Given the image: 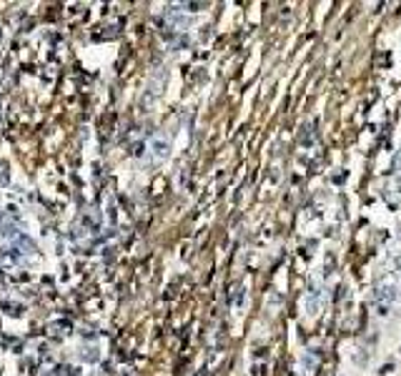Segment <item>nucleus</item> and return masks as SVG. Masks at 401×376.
Wrapping results in <instances>:
<instances>
[{
    "instance_id": "nucleus-5",
    "label": "nucleus",
    "mask_w": 401,
    "mask_h": 376,
    "mask_svg": "<svg viewBox=\"0 0 401 376\" xmlns=\"http://www.w3.org/2000/svg\"><path fill=\"white\" fill-rule=\"evenodd\" d=\"M394 266H396V273L401 276V256H396V259H394Z\"/></svg>"
},
{
    "instance_id": "nucleus-1",
    "label": "nucleus",
    "mask_w": 401,
    "mask_h": 376,
    "mask_svg": "<svg viewBox=\"0 0 401 376\" xmlns=\"http://www.w3.org/2000/svg\"><path fill=\"white\" fill-rule=\"evenodd\" d=\"M396 296H399L396 286H391V283H379V286H376L374 301H376V306H379V314H381V316H386V314L391 311V303L396 301Z\"/></svg>"
},
{
    "instance_id": "nucleus-4",
    "label": "nucleus",
    "mask_w": 401,
    "mask_h": 376,
    "mask_svg": "<svg viewBox=\"0 0 401 376\" xmlns=\"http://www.w3.org/2000/svg\"><path fill=\"white\" fill-rule=\"evenodd\" d=\"M241 303H243V291H241V286L236 283L233 286V301H231V306H233V309H241Z\"/></svg>"
},
{
    "instance_id": "nucleus-3",
    "label": "nucleus",
    "mask_w": 401,
    "mask_h": 376,
    "mask_svg": "<svg viewBox=\"0 0 401 376\" xmlns=\"http://www.w3.org/2000/svg\"><path fill=\"white\" fill-rule=\"evenodd\" d=\"M153 158L155 161H163V158H168V150H171V141L168 138H161V135H158V138H155L153 141Z\"/></svg>"
},
{
    "instance_id": "nucleus-2",
    "label": "nucleus",
    "mask_w": 401,
    "mask_h": 376,
    "mask_svg": "<svg viewBox=\"0 0 401 376\" xmlns=\"http://www.w3.org/2000/svg\"><path fill=\"white\" fill-rule=\"evenodd\" d=\"M319 299H321L319 283H316V281H311V283H308V291H306V299H304L306 311H308V314H316V311H319Z\"/></svg>"
}]
</instances>
